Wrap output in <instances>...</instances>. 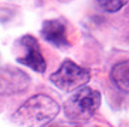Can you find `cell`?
<instances>
[{"instance_id":"6da1fadb","label":"cell","mask_w":129,"mask_h":127,"mask_svg":"<svg viewBox=\"0 0 129 127\" xmlns=\"http://www.w3.org/2000/svg\"><path fill=\"white\" fill-rule=\"evenodd\" d=\"M60 113V104L47 94L27 99L13 114L12 120L20 127H44Z\"/></svg>"},{"instance_id":"7a4b0ae2","label":"cell","mask_w":129,"mask_h":127,"mask_svg":"<svg viewBox=\"0 0 129 127\" xmlns=\"http://www.w3.org/2000/svg\"><path fill=\"white\" fill-rule=\"evenodd\" d=\"M101 106V93L91 87L78 89L64 104L65 116L70 120L84 121L91 119Z\"/></svg>"},{"instance_id":"3957f363","label":"cell","mask_w":129,"mask_h":127,"mask_svg":"<svg viewBox=\"0 0 129 127\" xmlns=\"http://www.w3.org/2000/svg\"><path fill=\"white\" fill-rule=\"evenodd\" d=\"M91 79V71L84 69L72 60H65L57 71L50 76V80L55 87L62 92H74L81 87H85Z\"/></svg>"},{"instance_id":"277c9868","label":"cell","mask_w":129,"mask_h":127,"mask_svg":"<svg viewBox=\"0 0 129 127\" xmlns=\"http://www.w3.org/2000/svg\"><path fill=\"white\" fill-rule=\"evenodd\" d=\"M30 77L17 67H0V96L19 94L28 89Z\"/></svg>"},{"instance_id":"5b68a950","label":"cell","mask_w":129,"mask_h":127,"mask_svg":"<svg viewBox=\"0 0 129 127\" xmlns=\"http://www.w3.org/2000/svg\"><path fill=\"white\" fill-rule=\"evenodd\" d=\"M19 46L24 49L26 53L23 54V57H17V62L23 66H28L37 73H44L47 69V62L43 57L37 39L31 34H26L19 40Z\"/></svg>"},{"instance_id":"8992f818","label":"cell","mask_w":129,"mask_h":127,"mask_svg":"<svg viewBox=\"0 0 129 127\" xmlns=\"http://www.w3.org/2000/svg\"><path fill=\"white\" fill-rule=\"evenodd\" d=\"M41 34L47 42L57 47H67L68 39H67V29L65 24L60 20H46L41 27Z\"/></svg>"},{"instance_id":"52a82bcc","label":"cell","mask_w":129,"mask_h":127,"mask_svg":"<svg viewBox=\"0 0 129 127\" xmlns=\"http://www.w3.org/2000/svg\"><path fill=\"white\" fill-rule=\"evenodd\" d=\"M111 79L121 92L129 94V60L116 63L111 70Z\"/></svg>"},{"instance_id":"ba28073f","label":"cell","mask_w":129,"mask_h":127,"mask_svg":"<svg viewBox=\"0 0 129 127\" xmlns=\"http://www.w3.org/2000/svg\"><path fill=\"white\" fill-rule=\"evenodd\" d=\"M96 2H98L99 6L108 13L119 12V10L128 3V0H96Z\"/></svg>"}]
</instances>
